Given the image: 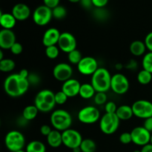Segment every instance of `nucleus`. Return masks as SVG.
I'll use <instances>...</instances> for the list:
<instances>
[{
    "label": "nucleus",
    "instance_id": "f257e3e1",
    "mask_svg": "<svg viewBox=\"0 0 152 152\" xmlns=\"http://www.w3.org/2000/svg\"><path fill=\"white\" fill-rule=\"evenodd\" d=\"M30 84L28 80L21 77L19 74L9 75L4 82V90L11 97H19L28 91Z\"/></svg>",
    "mask_w": 152,
    "mask_h": 152
},
{
    "label": "nucleus",
    "instance_id": "f03ea898",
    "mask_svg": "<svg viewBox=\"0 0 152 152\" xmlns=\"http://www.w3.org/2000/svg\"><path fill=\"white\" fill-rule=\"evenodd\" d=\"M112 76L105 68H99L91 76V84L94 88L96 92L106 93L111 89V83Z\"/></svg>",
    "mask_w": 152,
    "mask_h": 152
},
{
    "label": "nucleus",
    "instance_id": "7ed1b4c3",
    "mask_svg": "<svg viewBox=\"0 0 152 152\" xmlns=\"http://www.w3.org/2000/svg\"><path fill=\"white\" fill-rule=\"evenodd\" d=\"M55 93L49 89H43L37 93L34 99V105L41 112H50L56 105Z\"/></svg>",
    "mask_w": 152,
    "mask_h": 152
},
{
    "label": "nucleus",
    "instance_id": "20e7f679",
    "mask_svg": "<svg viewBox=\"0 0 152 152\" xmlns=\"http://www.w3.org/2000/svg\"><path fill=\"white\" fill-rule=\"evenodd\" d=\"M50 121L54 129L62 132L70 129L73 120L68 111L64 109H58L52 112Z\"/></svg>",
    "mask_w": 152,
    "mask_h": 152
},
{
    "label": "nucleus",
    "instance_id": "39448f33",
    "mask_svg": "<svg viewBox=\"0 0 152 152\" xmlns=\"http://www.w3.org/2000/svg\"><path fill=\"white\" fill-rule=\"evenodd\" d=\"M4 144L6 148L11 152L22 150L25 145V136L19 131L12 130L6 134Z\"/></svg>",
    "mask_w": 152,
    "mask_h": 152
},
{
    "label": "nucleus",
    "instance_id": "423d86ee",
    "mask_svg": "<svg viewBox=\"0 0 152 152\" xmlns=\"http://www.w3.org/2000/svg\"><path fill=\"white\" fill-rule=\"evenodd\" d=\"M120 123V120L117 114L105 113L99 120V129L105 134H112L117 131Z\"/></svg>",
    "mask_w": 152,
    "mask_h": 152
},
{
    "label": "nucleus",
    "instance_id": "0eeeda50",
    "mask_svg": "<svg viewBox=\"0 0 152 152\" xmlns=\"http://www.w3.org/2000/svg\"><path fill=\"white\" fill-rule=\"evenodd\" d=\"M134 115L140 119L149 118L152 117V102L146 99H140L132 105Z\"/></svg>",
    "mask_w": 152,
    "mask_h": 152
},
{
    "label": "nucleus",
    "instance_id": "6e6552de",
    "mask_svg": "<svg viewBox=\"0 0 152 152\" xmlns=\"http://www.w3.org/2000/svg\"><path fill=\"white\" fill-rule=\"evenodd\" d=\"M62 144L70 149L78 148L80 146L83 137L79 132L75 129H69L62 132Z\"/></svg>",
    "mask_w": 152,
    "mask_h": 152
},
{
    "label": "nucleus",
    "instance_id": "1a4fd4ad",
    "mask_svg": "<svg viewBox=\"0 0 152 152\" xmlns=\"http://www.w3.org/2000/svg\"><path fill=\"white\" fill-rule=\"evenodd\" d=\"M77 117L82 123L93 124L100 119V112L96 107L86 106L80 110Z\"/></svg>",
    "mask_w": 152,
    "mask_h": 152
},
{
    "label": "nucleus",
    "instance_id": "9d476101",
    "mask_svg": "<svg viewBox=\"0 0 152 152\" xmlns=\"http://www.w3.org/2000/svg\"><path fill=\"white\" fill-rule=\"evenodd\" d=\"M52 17V9L45 4L37 7L33 13V20L34 23L39 26H45L48 25L50 22Z\"/></svg>",
    "mask_w": 152,
    "mask_h": 152
},
{
    "label": "nucleus",
    "instance_id": "9b49d317",
    "mask_svg": "<svg viewBox=\"0 0 152 152\" xmlns=\"http://www.w3.org/2000/svg\"><path fill=\"white\" fill-rule=\"evenodd\" d=\"M129 81L127 77L123 74L117 73L114 74L111 78V89L117 94H124L129 91Z\"/></svg>",
    "mask_w": 152,
    "mask_h": 152
},
{
    "label": "nucleus",
    "instance_id": "f8f14e48",
    "mask_svg": "<svg viewBox=\"0 0 152 152\" xmlns=\"http://www.w3.org/2000/svg\"><path fill=\"white\" fill-rule=\"evenodd\" d=\"M132 142L139 146H144L150 143L151 132L145 129L143 126H137L133 129L131 132Z\"/></svg>",
    "mask_w": 152,
    "mask_h": 152
},
{
    "label": "nucleus",
    "instance_id": "ddd939ff",
    "mask_svg": "<svg viewBox=\"0 0 152 152\" xmlns=\"http://www.w3.org/2000/svg\"><path fill=\"white\" fill-rule=\"evenodd\" d=\"M57 45L60 50L69 53L70 52L77 49V41L72 34L69 32H63L61 33Z\"/></svg>",
    "mask_w": 152,
    "mask_h": 152
},
{
    "label": "nucleus",
    "instance_id": "4468645a",
    "mask_svg": "<svg viewBox=\"0 0 152 152\" xmlns=\"http://www.w3.org/2000/svg\"><path fill=\"white\" fill-rule=\"evenodd\" d=\"M98 68L97 61L92 56H84L77 65L79 72L86 76H92Z\"/></svg>",
    "mask_w": 152,
    "mask_h": 152
},
{
    "label": "nucleus",
    "instance_id": "2eb2a0df",
    "mask_svg": "<svg viewBox=\"0 0 152 152\" xmlns=\"http://www.w3.org/2000/svg\"><path fill=\"white\" fill-rule=\"evenodd\" d=\"M53 77L59 82H65L72 78L73 68L69 64L60 62L54 66L53 69Z\"/></svg>",
    "mask_w": 152,
    "mask_h": 152
},
{
    "label": "nucleus",
    "instance_id": "dca6fc26",
    "mask_svg": "<svg viewBox=\"0 0 152 152\" xmlns=\"http://www.w3.org/2000/svg\"><path fill=\"white\" fill-rule=\"evenodd\" d=\"M16 42V35L12 30H1L0 31V48L1 50H10L12 46Z\"/></svg>",
    "mask_w": 152,
    "mask_h": 152
},
{
    "label": "nucleus",
    "instance_id": "f3484780",
    "mask_svg": "<svg viewBox=\"0 0 152 152\" xmlns=\"http://www.w3.org/2000/svg\"><path fill=\"white\" fill-rule=\"evenodd\" d=\"M81 84L76 79H70L64 82L62 86V91L68 96V98L74 97L80 94Z\"/></svg>",
    "mask_w": 152,
    "mask_h": 152
},
{
    "label": "nucleus",
    "instance_id": "a211bd4d",
    "mask_svg": "<svg viewBox=\"0 0 152 152\" xmlns=\"http://www.w3.org/2000/svg\"><path fill=\"white\" fill-rule=\"evenodd\" d=\"M61 33L57 28H50L45 31L42 37V44L46 48L58 44Z\"/></svg>",
    "mask_w": 152,
    "mask_h": 152
},
{
    "label": "nucleus",
    "instance_id": "6ab92c4d",
    "mask_svg": "<svg viewBox=\"0 0 152 152\" xmlns=\"http://www.w3.org/2000/svg\"><path fill=\"white\" fill-rule=\"evenodd\" d=\"M11 13L16 18V20L25 21L30 17L31 9L24 3H18L13 6Z\"/></svg>",
    "mask_w": 152,
    "mask_h": 152
},
{
    "label": "nucleus",
    "instance_id": "aec40b11",
    "mask_svg": "<svg viewBox=\"0 0 152 152\" xmlns=\"http://www.w3.org/2000/svg\"><path fill=\"white\" fill-rule=\"evenodd\" d=\"M47 142L51 148H59L62 144V132L56 129L52 130L50 134L47 137Z\"/></svg>",
    "mask_w": 152,
    "mask_h": 152
},
{
    "label": "nucleus",
    "instance_id": "412c9836",
    "mask_svg": "<svg viewBox=\"0 0 152 152\" xmlns=\"http://www.w3.org/2000/svg\"><path fill=\"white\" fill-rule=\"evenodd\" d=\"M16 21L17 20L12 13H2L1 12V14H0V25L2 27L3 29L12 30V28H14V26L16 25Z\"/></svg>",
    "mask_w": 152,
    "mask_h": 152
},
{
    "label": "nucleus",
    "instance_id": "4be33fe9",
    "mask_svg": "<svg viewBox=\"0 0 152 152\" xmlns=\"http://www.w3.org/2000/svg\"><path fill=\"white\" fill-rule=\"evenodd\" d=\"M146 46L144 42L141 40H135L133 41L130 45L129 50L131 53L135 56H140L142 55H145V50H146Z\"/></svg>",
    "mask_w": 152,
    "mask_h": 152
},
{
    "label": "nucleus",
    "instance_id": "5701e85b",
    "mask_svg": "<svg viewBox=\"0 0 152 152\" xmlns=\"http://www.w3.org/2000/svg\"><path fill=\"white\" fill-rule=\"evenodd\" d=\"M116 114L120 120H129L133 117L134 112L132 106L128 105H120L117 108Z\"/></svg>",
    "mask_w": 152,
    "mask_h": 152
},
{
    "label": "nucleus",
    "instance_id": "b1692460",
    "mask_svg": "<svg viewBox=\"0 0 152 152\" xmlns=\"http://www.w3.org/2000/svg\"><path fill=\"white\" fill-rule=\"evenodd\" d=\"M96 91L91 83H84L81 85L80 90V95L83 99H88L94 97L96 94Z\"/></svg>",
    "mask_w": 152,
    "mask_h": 152
},
{
    "label": "nucleus",
    "instance_id": "393cba45",
    "mask_svg": "<svg viewBox=\"0 0 152 152\" xmlns=\"http://www.w3.org/2000/svg\"><path fill=\"white\" fill-rule=\"evenodd\" d=\"M26 152H45V145L39 140H33L30 142L25 148Z\"/></svg>",
    "mask_w": 152,
    "mask_h": 152
},
{
    "label": "nucleus",
    "instance_id": "a878e982",
    "mask_svg": "<svg viewBox=\"0 0 152 152\" xmlns=\"http://www.w3.org/2000/svg\"><path fill=\"white\" fill-rule=\"evenodd\" d=\"M39 111L38 110V108L34 105H28L24 108L22 115L28 121H31V120H34L37 117Z\"/></svg>",
    "mask_w": 152,
    "mask_h": 152
},
{
    "label": "nucleus",
    "instance_id": "bb28decb",
    "mask_svg": "<svg viewBox=\"0 0 152 152\" xmlns=\"http://www.w3.org/2000/svg\"><path fill=\"white\" fill-rule=\"evenodd\" d=\"M82 152H95L96 149V142L91 139H84L80 146Z\"/></svg>",
    "mask_w": 152,
    "mask_h": 152
},
{
    "label": "nucleus",
    "instance_id": "cd10ccee",
    "mask_svg": "<svg viewBox=\"0 0 152 152\" xmlns=\"http://www.w3.org/2000/svg\"><path fill=\"white\" fill-rule=\"evenodd\" d=\"M16 64L11 59L4 58L0 60V71L4 73H8L13 71L15 68Z\"/></svg>",
    "mask_w": 152,
    "mask_h": 152
},
{
    "label": "nucleus",
    "instance_id": "c85d7f7f",
    "mask_svg": "<svg viewBox=\"0 0 152 152\" xmlns=\"http://www.w3.org/2000/svg\"><path fill=\"white\" fill-rule=\"evenodd\" d=\"M137 78V81L140 84L142 85V86H145V85L149 84L151 82L152 74L145 71V70L142 69L138 73Z\"/></svg>",
    "mask_w": 152,
    "mask_h": 152
},
{
    "label": "nucleus",
    "instance_id": "c756f323",
    "mask_svg": "<svg viewBox=\"0 0 152 152\" xmlns=\"http://www.w3.org/2000/svg\"><path fill=\"white\" fill-rule=\"evenodd\" d=\"M83 58L81 52L77 49L68 53V61H69L70 63L73 64V65H78Z\"/></svg>",
    "mask_w": 152,
    "mask_h": 152
},
{
    "label": "nucleus",
    "instance_id": "7c9ffc66",
    "mask_svg": "<svg viewBox=\"0 0 152 152\" xmlns=\"http://www.w3.org/2000/svg\"><path fill=\"white\" fill-rule=\"evenodd\" d=\"M142 69L152 74V52L146 53L143 56L142 61Z\"/></svg>",
    "mask_w": 152,
    "mask_h": 152
},
{
    "label": "nucleus",
    "instance_id": "2f4dec72",
    "mask_svg": "<svg viewBox=\"0 0 152 152\" xmlns=\"http://www.w3.org/2000/svg\"><path fill=\"white\" fill-rule=\"evenodd\" d=\"M53 17L56 19H62L66 16L67 10L65 7L62 5H58L52 9Z\"/></svg>",
    "mask_w": 152,
    "mask_h": 152
},
{
    "label": "nucleus",
    "instance_id": "473e14b6",
    "mask_svg": "<svg viewBox=\"0 0 152 152\" xmlns=\"http://www.w3.org/2000/svg\"><path fill=\"white\" fill-rule=\"evenodd\" d=\"M60 49L56 45H52L45 48V55L50 59H55L59 56Z\"/></svg>",
    "mask_w": 152,
    "mask_h": 152
},
{
    "label": "nucleus",
    "instance_id": "72a5a7b5",
    "mask_svg": "<svg viewBox=\"0 0 152 152\" xmlns=\"http://www.w3.org/2000/svg\"><path fill=\"white\" fill-rule=\"evenodd\" d=\"M108 100V96L105 92H96L95 96H94V101L95 104L97 105H102L106 104Z\"/></svg>",
    "mask_w": 152,
    "mask_h": 152
},
{
    "label": "nucleus",
    "instance_id": "f704fd0d",
    "mask_svg": "<svg viewBox=\"0 0 152 152\" xmlns=\"http://www.w3.org/2000/svg\"><path fill=\"white\" fill-rule=\"evenodd\" d=\"M27 80H28V83H29L30 86H38L40 83V82H41V77H40V76L38 74H37V73L31 72L29 74Z\"/></svg>",
    "mask_w": 152,
    "mask_h": 152
},
{
    "label": "nucleus",
    "instance_id": "c9c22d12",
    "mask_svg": "<svg viewBox=\"0 0 152 152\" xmlns=\"http://www.w3.org/2000/svg\"><path fill=\"white\" fill-rule=\"evenodd\" d=\"M68 97L62 90L55 93V101L57 105H63L68 100Z\"/></svg>",
    "mask_w": 152,
    "mask_h": 152
},
{
    "label": "nucleus",
    "instance_id": "e433bc0d",
    "mask_svg": "<svg viewBox=\"0 0 152 152\" xmlns=\"http://www.w3.org/2000/svg\"><path fill=\"white\" fill-rule=\"evenodd\" d=\"M94 14L96 19H99V20H105L108 17V12L106 10L102 8H96L94 12Z\"/></svg>",
    "mask_w": 152,
    "mask_h": 152
},
{
    "label": "nucleus",
    "instance_id": "4c0bfd02",
    "mask_svg": "<svg viewBox=\"0 0 152 152\" xmlns=\"http://www.w3.org/2000/svg\"><path fill=\"white\" fill-rule=\"evenodd\" d=\"M117 108L116 103L112 101H109L107 102L106 104L105 105V113H108V114H116Z\"/></svg>",
    "mask_w": 152,
    "mask_h": 152
},
{
    "label": "nucleus",
    "instance_id": "58836bf2",
    "mask_svg": "<svg viewBox=\"0 0 152 152\" xmlns=\"http://www.w3.org/2000/svg\"><path fill=\"white\" fill-rule=\"evenodd\" d=\"M120 141L121 143L124 144V145H127V144L132 142L131 132H123V134H121L120 136Z\"/></svg>",
    "mask_w": 152,
    "mask_h": 152
},
{
    "label": "nucleus",
    "instance_id": "ea45409f",
    "mask_svg": "<svg viewBox=\"0 0 152 152\" xmlns=\"http://www.w3.org/2000/svg\"><path fill=\"white\" fill-rule=\"evenodd\" d=\"M10 50L13 54L19 55L22 53V51H23V46L22 45L21 43L16 42L12 46L11 48H10Z\"/></svg>",
    "mask_w": 152,
    "mask_h": 152
},
{
    "label": "nucleus",
    "instance_id": "a19ab883",
    "mask_svg": "<svg viewBox=\"0 0 152 152\" xmlns=\"http://www.w3.org/2000/svg\"><path fill=\"white\" fill-rule=\"evenodd\" d=\"M144 42L146 46V48L149 50V52H152V31L147 34Z\"/></svg>",
    "mask_w": 152,
    "mask_h": 152
},
{
    "label": "nucleus",
    "instance_id": "79ce46f5",
    "mask_svg": "<svg viewBox=\"0 0 152 152\" xmlns=\"http://www.w3.org/2000/svg\"><path fill=\"white\" fill-rule=\"evenodd\" d=\"M43 1H44L45 5L50 7V9H53L56 6L59 5L60 0H43Z\"/></svg>",
    "mask_w": 152,
    "mask_h": 152
},
{
    "label": "nucleus",
    "instance_id": "37998d69",
    "mask_svg": "<svg viewBox=\"0 0 152 152\" xmlns=\"http://www.w3.org/2000/svg\"><path fill=\"white\" fill-rule=\"evenodd\" d=\"M137 62L134 59H131L129 60L127 63L125 65V68L126 69H129V70H132V71H134L136 68H137Z\"/></svg>",
    "mask_w": 152,
    "mask_h": 152
},
{
    "label": "nucleus",
    "instance_id": "c03bdc74",
    "mask_svg": "<svg viewBox=\"0 0 152 152\" xmlns=\"http://www.w3.org/2000/svg\"><path fill=\"white\" fill-rule=\"evenodd\" d=\"M92 2L96 8H102L108 4V0H92Z\"/></svg>",
    "mask_w": 152,
    "mask_h": 152
},
{
    "label": "nucleus",
    "instance_id": "a18cd8bd",
    "mask_svg": "<svg viewBox=\"0 0 152 152\" xmlns=\"http://www.w3.org/2000/svg\"><path fill=\"white\" fill-rule=\"evenodd\" d=\"M52 132L51 128L48 125H43L40 128V133L43 135V136L48 137L50 134V132Z\"/></svg>",
    "mask_w": 152,
    "mask_h": 152
},
{
    "label": "nucleus",
    "instance_id": "49530a36",
    "mask_svg": "<svg viewBox=\"0 0 152 152\" xmlns=\"http://www.w3.org/2000/svg\"><path fill=\"white\" fill-rule=\"evenodd\" d=\"M143 127L148 132L152 133V117L145 119L143 123Z\"/></svg>",
    "mask_w": 152,
    "mask_h": 152
},
{
    "label": "nucleus",
    "instance_id": "de8ad7c7",
    "mask_svg": "<svg viewBox=\"0 0 152 152\" xmlns=\"http://www.w3.org/2000/svg\"><path fill=\"white\" fill-rule=\"evenodd\" d=\"M80 2L81 4V5L86 9L91 8L94 5L93 2H92V0H80Z\"/></svg>",
    "mask_w": 152,
    "mask_h": 152
},
{
    "label": "nucleus",
    "instance_id": "09e8293b",
    "mask_svg": "<svg viewBox=\"0 0 152 152\" xmlns=\"http://www.w3.org/2000/svg\"><path fill=\"white\" fill-rule=\"evenodd\" d=\"M28 122L29 121H28V120H26V119L22 115L20 117H19V119L17 120V125L19 126H21V127H24V126H27Z\"/></svg>",
    "mask_w": 152,
    "mask_h": 152
},
{
    "label": "nucleus",
    "instance_id": "8fccbe9b",
    "mask_svg": "<svg viewBox=\"0 0 152 152\" xmlns=\"http://www.w3.org/2000/svg\"><path fill=\"white\" fill-rule=\"evenodd\" d=\"M140 152H152V145L151 143H148L147 145H144L141 148Z\"/></svg>",
    "mask_w": 152,
    "mask_h": 152
},
{
    "label": "nucleus",
    "instance_id": "3c124183",
    "mask_svg": "<svg viewBox=\"0 0 152 152\" xmlns=\"http://www.w3.org/2000/svg\"><path fill=\"white\" fill-rule=\"evenodd\" d=\"M29 74H30V72L27 69H22L19 72V75H20L21 77H23V78H25V79L28 78V75H29Z\"/></svg>",
    "mask_w": 152,
    "mask_h": 152
},
{
    "label": "nucleus",
    "instance_id": "603ef678",
    "mask_svg": "<svg viewBox=\"0 0 152 152\" xmlns=\"http://www.w3.org/2000/svg\"><path fill=\"white\" fill-rule=\"evenodd\" d=\"M116 68H117V70H121L122 68H123V65H122V64H120V63H119V64H117V65H116Z\"/></svg>",
    "mask_w": 152,
    "mask_h": 152
},
{
    "label": "nucleus",
    "instance_id": "864d4df0",
    "mask_svg": "<svg viewBox=\"0 0 152 152\" xmlns=\"http://www.w3.org/2000/svg\"><path fill=\"white\" fill-rule=\"evenodd\" d=\"M73 152H82V151L81 149H80V147H78V148H74V149H73Z\"/></svg>",
    "mask_w": 152,
    "mask_h": 152
},
{
    "label": "nucleus",
    "instance_id": "5fc2aeb1",
    "mask_svg": "<svg viewBox=\"0 0 152 152\" xmlns=\"http://www.w3.org/2000/svg\"><path fill=\"white\" fill-rule=\"evenodd\" d=\"M4 59V57H3V52H2V50H0V60H1V59Z\"/></svg>",
    "mask_w": 152,
    "mask_h": 152
},
{
    "label": "nucleus",
    "instance_id": "6e6d98bb",
    "mask_svg": "<svg viewBox=\"0 0 152 152\" xmlns=\"http://www.w3.org/2000/svg\"><path fill=\"white\" fill-rule=\"evenodd\" d=\"M68 1L73 3H77V2H80V0H68Z\"/></svg>",
    "mask_w": 152,
    "mask_h": 152
},
{
    "label": "nucleus",
    "instance_id": "4d7b16f0",
    "mask_svg": "<svg viewBox=\"0 0 152 152\" xmlns=\"http://www.w3.org/2000/svg\"><path fill=\"white\" fill-rule=\"evenodd\" d=\"M16 152H26V151H25V150H19V151H16Z\"/></svg>",
    "mask_w": 152,
    "mask_h": 152
},
{
    "label": "nucleus",
    "instance_id": "13d9d810",
    "mask_svg": "<svg viewBox=\"0 0 152 152\" xmlns=\"http://www.w3.org/2000/svg\"><path fill=\"white\" fill-rule=\"evenodd\" d=\"M150 143L152 145V133H151V140H150Z\"/></svg>",
    "mask_w": 152,
    "mask_h": 152
},
{
    "label": "nucleus",
    "instance_id": "bf43d9fd",
    "mask_svg": "<svg viewBox=\"0 0 152 152\" xmlns=\"http://www.w3.org/2000/svg\"><path fill=\"white\" fill-rule=\"evenodd\" d=\"M134 152H140V150H135Z\"/></svg>",
    "mask_w": 152,
    "mask_h": 152
}]
</instances>
